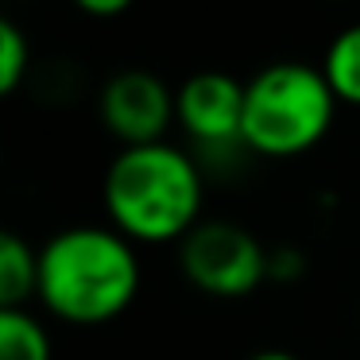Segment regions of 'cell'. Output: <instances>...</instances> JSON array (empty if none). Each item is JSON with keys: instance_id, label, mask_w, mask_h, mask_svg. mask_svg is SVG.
<instances>
[{"instance_id": "obj_3", "label": "cell", "mask_w": 360, "mask_h": 360, "mask_svg": "<svg viewBox=\"0 0 360 360\" xmlns=\"http://www.w3.org/2000/svg\"><path fill=\"white\" fill-rule=\"evenodd\" d=\"M337 105L321 66L271 63L248 78L240 143L264 159H298L329 136Z\"/></svg>"}, {"instance_id": "obj_5", "label": "cell", "mask_w": 360, "mask_h": 360, "mask_svg": "<svg viewBox=\"0 0 360 360\" xmlns=\"http://www.w3.org/2000/svg\"><path fill=\"white\" fill-rule=\"evenodd\" d=\"M97 112L101 124L120 148H143V143H163L167 128L179 124L174 120V94L167 82L151 70L128 66L117 70L101 86L97 97Z\"/></svg>"}, {"instance_id": "obj_12", "label": "cell", "mask_w": 360, "mask_h": 360, "mask_svg": "<svg viewBox=\"0 0 360 360\" xmlns=\"http://www.w3.org/2000/svg\"><path fill=\"white\" fill-rule=\"evenodd\" d=\"M132 4L136 0H74V8H82L94 20H117V16H124Z\"/></svg>"}, {"instance_id": "obj_4", "label": "cell", "mask_w": 360, "mask_h": 360, "mask_svg": "<svg viewBox=\"0 0 360 360\" xmlns=\"http://www.w3.org/2000/svg\"><path fill=\"white\" fill-rule=\"evenodd\" d=\"M179 271L210 298H248L267 279V248L236 221H202L179 244Z\"/></svg>"}, {"instance_id": "obj_9", "label": "cell", "mask_w": 360, "mask_h": 360, "mask_svg": "<svg viewBox=\"0 0 360 360\" xmlns=\"http://www.w3.org/2000/svg\"><path fill=\"white\" fill-rule=\"evenodd\" d=\"M0 360H51V337L32 310H0Z\"/></svg>"}, {"instance_id": "obj_7", "label": "cell", "mask_w": 360, "mask_h": 360, "mask_svg": "<svg viewBox=\"0 0 360 360\" xmlns=\"http://www.w3.org/2000/svg\"><path fill=\"white\" fill-rule=\"evenodd\" d=\"M39 298V248L16 233L0 236V310H27Z\"/></svg>"}, {"instance_id": "obj_6", "label": "cell", "mask_w": 360, "mask_h": 360, "mask_svg": "<svg viewBox=\"0 0 360 360\" xmlns=\"http://www.w3.org/2000/svg\"><path fill=\"white\" fill-rule=\"evenodd\" d=\"M244 89L229 70H198L174 89V120L205 151L244 148Z\"/></svg>"}, {"instance_id": "obj_10", "label": "cell", "mask_w": 360, "mask_h": 360, "mask_svg": "<svg viewBox=\"0 0 360 360\" xmlns=\"http://www.w3.org/2000/svg\"><path fill=\"white\" fill-rule=\"evenodd\" d=\"M32 70V43L20 32V24H0V94H16L20 82Z\"/></svg>"}, {"instance_id": "obj_8", "label": "cell", "mask_w": 360, "mask_h": 360, "mask_svg": "<svg viewBox=\"0 0 360 360\" xmlns=\"http://www.w3.org/2000/svg\"><path fill=\"white\" fill-rule=\"evenodd\" d=\"M321 74L341 105L360 109V24H349L329 39L321 55Z\"/></svg>"}, {"instance_id": "obj_1", "label": "cell", "mask_w": 360, "mask_h": 360, "mask_svg": "<svg viewBox=\"0 0 360 360\" xmlns=\"http://www.w3.org/2000/svg\"><path fill=\"white\" fill-rule=\"evenodd\" d=\"M136 295L140 256L112 225H70L39 248V306L66 326L117 321Z\"/></svg>"}, {"instance_id": "obj_13", "label": "cell", "mask_w": 360, "mask_h": 360, "mask_svg": "<svg viewBox=\"0 0 360 360\" xmlns=\"http://www.w3.org/2000/svg\"><path fill=\"white\" fill-rule=\"evenodd\" d=\"M248 360H298L295 352H283V349H264V352H256V356H248Z\"/></svg>"}, {"instance_id": "obj_11", "label": "cell", "mask_w": 360, "mask_h": 360, "mask_svg": "<svg viewBox=\"0 0 360 360\" xmlns=\"http://www.w3.org/2000/svg\"><path fill=\"white\" fill-rule=\"evenodd\" d=\"M306 275V256L295 244H279V248H267V279L275 283H295Z\"/></svg>"}, {"instance_id": "obj_2", "label": "cell", "mask_w": 360, "mask_h": 360, "mask_svg": "<svg viewBox=\"0 0 360 360\" xmlns=\"http://www.w3.org/2000/svg\"><path fill=\"white\" fill-rule=\"evenodd\" d=\"M105 213L132 244H182L202 225L205 182L198 159L179 143L120 148L101 182Z\"/></svg>"}]
</instances>
